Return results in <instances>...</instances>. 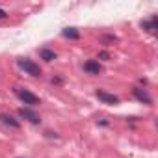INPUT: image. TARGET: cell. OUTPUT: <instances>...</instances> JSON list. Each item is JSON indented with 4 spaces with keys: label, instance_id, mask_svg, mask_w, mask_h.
I'll list each match as a JSON object with an SVG mask.
<instances>
[{
    "label": "cell",
    "instance_id": "cell-1",
    "mask_svg": "<svg viewBox=\"0 0 158 158\" xmlns=\"http://www.w3.org/2000/svg\"><path fill=\"white\" fill-rule=\"evenodd\" d=\"M17 67H19L21 71H24L26 74L34 76V78H39V76L43 74L41 67H39L34 60H30V58H19V60H17Z\"/></svg>",
    "mask_w": 158,
    "mask_h": 158
},
{
    "label": "cell",
    "instance_id": "cell-2",
    "mask_svg": "<svg viewBox=\"0 0 158 158\" xmlns=\"http://www.w3.org/2000/svg\"><path fill=\"white\" fill-rule=\"evenodd\" d=\"M13 93L17 95V99H19L21 102H24V104H28V106H37V104H41L39 97L34 95L32 91L24 89V88H13Z\"/></svg>",
    "mask_w": 158,
    "mask_h": 158
},
{
    "label": "cell",
    "instance_id": "cell-3",
    "mask_svg": "<svg viewBox=\"0 0 158 158\" xmlns=\"http://www.w3.org/2000/svg\"><path fill=\"white\" fill-rule=\"evenodd\" d=\"M19 117L21 119H26L28 123H32V125H39L41 123V117H39V114L37 112H34L32 108H19Z\"/></svg>",
    "mask_w": 158,
    "mask_h": 158
},
{
    "label": "cell",
    "instance_id": "cell-4",
    "mask_svg": "<svg viewBox=\"0 0 158 158\" xmlns=\"http://www.w3.org/2000/svg\"><path fill=\"white\" fill-rule=\"evenodd\" d=\"M95 97H97L101 102L110 104V106L119 104V97H117V95H114V93H108V91H104V89H97V91H95Z\"/></svg>",
    "mask_w": 158,
    "mask_h": 158
},
{
    "label": "cell",
    "instance_id": "cell-5",
    "mask_svg": "<svg viewBox=\"0 0 158 158\" xmlns=\"http://www.w3.org/2000/svg\"><path fill=\"white\" fill-rule=\"evenodd\" d=\"M82 69H84V73H88V74H91V76H97V74L102 73V65L99 63V60H88V61L82 65Z\"/></svg>",
    "mask_w": 158,
    "mask_h": 158
},
{
    "label": "cell",
    "instance_id": "cell-6",
    "mask_svg": "<svg viewBox=\"0 0 158 158\" xmlns=\"http://www.w3.org/2000/svg\"><path fill=\"white\" fill-rule=\"evenodd\" d=\"M132 95L139 101V102H143V104H147V106H151L152 104V97L149 95V91L147 89H143V88H132Z\"/></svg>",
    "mask_w": 158,
    "mask_h": 158
},
{
    "label": "cell",
    "instance_id": "cell-7",
    "mask_svg": "<svg viewBox=\"0 0 158 158\" xmlns=\"http://www.w3.org/2000/svg\"><path fill=\"white\" fill-rule=\"evenodd\" d=\"M0 123L2 125H6V127H10V128H21V123L13 117V115H10V114H0Z\"/></svg>",
    "mask_w": 158,
    "mask_h": 158
},
{
    "label": "cell",
    "instance_id": "cell-8",
    "mask_svg": "<svg viewBox=\"0 0 158 158\" xmlns=\"http://www.w3.org/2000/svg\"><path fill=\"white\" fill-rule=\"evenodd\" d=\"M156 24H158V17H156V15H152L149 21H141V23H139V26H141L143 30L151 32V34H156V30H158Z\"/></svg>",
    "mask_w": 158,
    "mask_h": 158
},
{
    "label": "cell",
    "instance_id": "cell-9",
    "mask_svg": "<svg viewBox=\"0 0 158 158\" xmlns=\"http://www.w3.org/2000/svg\"><path fill=\"white\" fill-rule=\"evenodd\" d=\"M39 58H41L43 61L50 63V61H54V60L58 58V54H56L54 50H50L48 47H43V48H39Z\"/></svg>",
    "mask_w": 158,
    "mask_h": 158
},
{
    "label": "cell",
    "instance_id": "cell-10",
    "mask_svg": "<svg viewBox=\"0 0 158 158\" xmlns=\"http://www.w3.org/2000/svg\"><path fill=\"white\" fill-rule=\"evenodd\" d=\"M61 35L65 39H80V30L74 28V26H67V28L61 30Z\"/></svg>",
    "mask_w": 158,
    "mask_h": 158
},
{
    "label": "cell",
    "instance_id": "cell-11",
    "mask_svg": "<svg viewBox=\"0 0 158 158\" xmlns=\"http://www.w3.org/2000/svg\"><path fill=\"white\" fill-rule=\"evenodd\" d=\"M50 84H54V86H61V84H63V78H61V76H52V78H50Z\"/></svg>",
    "mask_w": 158,
    "mask_h": 158
},
{
    "label": "cell",
    "instance_id": "cell-12",
    "mask_svg": "<svg viewBox=\"0 0 158 158\" xmlns=\"http://www.w3.org/2000/svg\"><path fill=\"white\" fill-rule=\"evenodd\" d=\"M99 60H104V61H108V60H112V56H110L106 50H102V52H99Z\"/></svg>",
    "mask_w": 158,
    "mask_h": 158
},
{
    "label": "cell",
    "instance_id": "cell-13",
    "mask_svg": "<svg viewBox=\"0 0 158 158\" xmlns=\"http://www.w3.org/2000/svg\"><path fill=\"white\" fill-rule=\"evenodd\" d=\"M102 41H104V43H108V41L114 43V41H117V37H115V35H102Z\"/></svg>",
    "mask_w": 158,
    "mask_h": 158
},
{
    "label": "cell",
    "instance_id": "cell-14",
    "mask_svg": "<svg viewBox=\"0 0 158 158\" xmlns=\"http://www.w3.org/2000/svg\"><path fill=\"white\" fill-rule=\"evenodd\" d=\"M45 136H47V138H60V136H58L56 132H52V130H47V132H45Z\"/></svg>",
    "mask_w": 158,
    "mask_h": 158
},
{
    "label": "cell",
    "instance_id": "cell-15",
    "mask_svg": "<svg viewBox=\"0 0 158 158\" xmlns=\"http://www.w3.org/2000/svg\"><path fill=\"white\" fill-rule=\"evenodd\" d=\"M97 125H101V127H108V125H110V121H106V119H101V121H97Z\"/></svg>",
    "mask_w": 158,
    "mask_h": 158
},
{
    "label": "cell",
    "instance_id": "cell-16",
    "mask_svg": "<svg viewBox=\"0 0 158 158\" xmlns=\"http://www.w3.org/2000/svg\"><path fill=\"white\" fill-rule=\"evenodd\" d=\"M6 17H8V13H6L2 8H0V19H6Z\"/></svg>",
    "mask_w": 158,
    "mask_h": 158
}]
</instances>
